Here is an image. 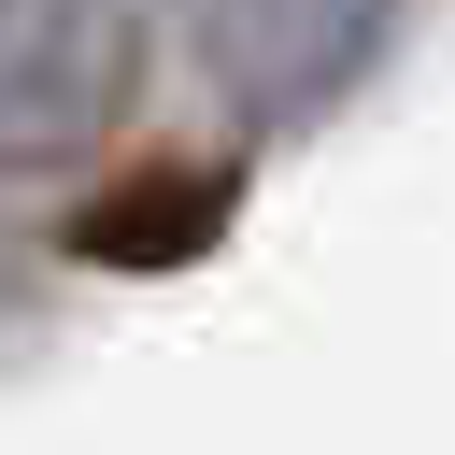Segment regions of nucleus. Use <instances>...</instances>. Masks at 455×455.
Returning a JSON list of instances; mask_svg holds the SVG:
<instances>
[{
	"instance_id": "f03ea898",
	"label": "nucleus",
	"mask_w": 455,
	"mask_h": 455,
	"mask_svg": "<svg viewBox=\"0 0 455 455\" xmlns=\"http://www.w3.org/2000/svg\"><path fill=\"white\" fill-rule=\"evenodd\" d=\"M228 228H242V156H156V171H114L100 199H71L57 256L71 270H199Z\"/></svg>"
},
{
	"instance_id": "f257e3e1",
	"label": "nucleus",
	"mask_w": 455,
	"mask_h": 455,
	"mask_svg": "<svg viewBox=\"0 0 455 455\" xmlns=\"http://www.w3.org/2000/svg\"><path fill=\"white\" fill-rule=\"evenodd\" d=\"M156 14L142 0H0V185L100 171L142 128Z\"/></svg>"
},
{
	"instance_id": "7ed1b4c3",
	"label": "nucleus",
	"mask_w": 455,
	"mask_h": 455,
	"mask_svg": "<svg viewBox=\"0 0 455 455\" xmlns=\"http://www.w3.org/2000/svg\"><path fill=\"white\" fill-rule=\"evenodd\" d=\"M199 28H213V57H228V71H256V43L284 28V0H199Z\"/></svg>"
}]
</instances>
